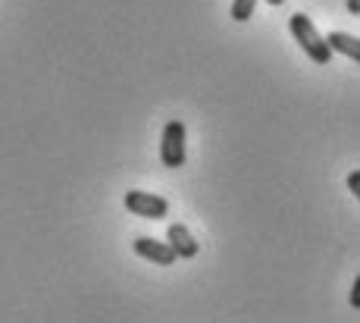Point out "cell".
Wrapping results in <instances>:
<instances>
[{
  "mask_svg": "<svg viewBox=\"0 0 360 323\" xmlns=\"http://www.w3.org/2000/svg\"><path fill=\"white\" fill-rule=\"evenodd\" d=\"M332 53H342V57L354 60V63H360V38L348 35V32H332V35H326Z\"/></svg>",
  "mask_w": 360,
  "mask_h": 323,
  "instance_id": "obj_6",
  "label": "cell"
},
{
  "mask_svg": "<svg viewBox=\"0 0 360 323\" xmlns=\"http://www.w3.org/2000/svg\"><path fill=\"white\" fill-rule=\"evenodd\" d=\"M348 189L354 191V198L360 201V170H354V173H348Z\"/></svg>",
  "mask_w": 360,
  "mask_h": 323,
  "instance_id": "obj_8",
  "label": "cell"
},
{
  "mask_svg": "<svg viewBox=\"0 0 360 323\" xmlns=\"http://www.w3.org/2000/svg\"><path fill=\"white\" fill-rule=\"evenodd\" d=\"M160 160L169 170L185 167V122L182 120L166 122L163 139H160Z\"/></svg>",
  "mask_w": 360,
  "mask_h": 323,
  "instance_id": "obj_2",
  "label": "cell"
},
{
  "mask_svg": "<svg viewBox=\"0 0 360 323\" xmlns=\"http://www.w3.org/2000/svg\"><path fill=\"white\" fill-rule=\"evenodd\" d=\"M345 6H348L351 16H360V0H345Z\"/></svg>",
  "mask_w": 360,
  "mask_h": 323,
  "instance_id": "obj_10",
  "label": "cell"
},
{
  "mask_svg": "<svg viewBox=\"0 0 360 323\" xmlns=\"http://www.w3.org/2000/svg\"><path fill=\"white\" fill-rule=\"evenodd\" d=\"M288 29H292V35L295 41L301 44V51L307 53L310 60H314L316 66H329L332 63V47H329V41L316 32V25L310 23V16L307 13H295L292 19H288Z\"/></svg>",
  "mask_w": 360,
  "mask_h": 323,
  "instance_id": "obj_1",
  "label": "cell"
},
{
  "mask_svg": "<svg viewBox=\"0 0 360 323\" xmlns=\"http://www.w3.org/2000/svg\"><path fill=\"white\" fill-rule=\"evenodd\" d=\"M122 204H126V210L144 220H163L169 214V201L163 195H154V191H126Z\"/></svg>",
  "mask_w": 360,
  "mask_h": 323,
  "instance_id": "obj_3",
  "label": "cell"
},
{
  "mask_svg": "<svg viewBox=\"0 0 360 323\" xmlns=\"http://www.w3.org/2000/svg\"><path fill=\"white\" fill-rule=\"evenodd\" d=\"M131 251H135L138 258H148V260H154V264H160V267H172L179 260L169 242H157V239H150V236L135 239V242H131Z\"/></svg>",
  "mask_w": 360,
  "mask_h": 323,
  "instance_id": "obj_4",
  "label": "cell"
},
{
  "mask_svg": "<svg viewBox=\"0 0 360 323\" xmlns=\"http://www.w3.org/2000/svg\"><path fill=\"white\" fill-rule=\"evenodd\" d=\"M254 6H257V0H232L229 16L235 19V23H248V19L254 16Z\"/></svg>",
  "mask_w": 360,
  "mask_h": 323,
  "instance_id": "obj_7",
  "label": "cell"
},
{
  "mask_svg": "<svg viewBox=\"0 0 360 323\" xmlns=\"http://www.w3.org/2000/svg\"><path fill=\"white\" fill-rule=\"evenodd\" d=\"M166 242L172 245L176 258L191 260V258L198 254V242H195V236H191L188 226H182V223H172V226H169V232H166Z\"/></svg>",
  "mask_w": 360,
  "mask_h": 323,
  "instance_id": "obj_5",
  "label": "cell"
},
{
  "mask_svg": "<svg viewBox=\"0 0 360 323\" xmlns=\"http://www.w3.org/2000/svg\"><path fill=\"white\" fill-rule=\"evenodd\" d=\"M266 4H269V6H282V4H285V0H266Z\"/></svg>",
  "mask_w": 360,
  "mask_h": 323,
  "instance_id": "obj_11",
  "label": "cell"
},
{
  "mask_svg": "<svg viewBox=\"0 0 360 323\" xmlns=\"http://www.w3.org/2000/svg\"><path fill=\"white\" fill-rule=\"evenodd\" d=\"M351 308H354V311H360V273H357L354 286H351Z\"/></svg>",
  "mask_w": 360,
  "mask_h": 323,
  "instance_id": "obj_9",
  "label": "cell"
}]
</instances>
